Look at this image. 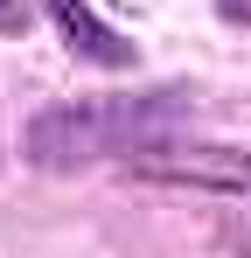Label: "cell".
I'll list each match as a JSON object with an SVG mask.
<instances>
[{
	"instance_id": "obj_1",
	"label": "cell",
	"mask_w": 251,
	"mask_h": 258,
	"mask_svg": "<svg viewBox=\"0 0 251 258\" xmlns=\"http://www.w3.org/2000/svg\"><path fill=\"white\" fill-rule=\"evenodd\" d=\"M174 119H181V91L56 105V112H42L35 126H28V161H35V168H91V161H105V154L154 147Z\"/></svg>"
},
{
	"instance_id": "obj_2",
	"label": "cell",
	"mask_w": 251,
	"mask_h": 258,
	"mask_svg": "<svg viewBox=\"0 0 251 258\" xmlns=\"http://www.w3.org/2000/svg\"><path fill=\"white\" fill-rule=\"evenodd\" d=\"M49 14H56L63 42L77 49L84 63H98V70H133V42H126L112 21H98L84 0H49Z\"/></svg>"
},
{
	"instance_id": "obj_3",
	"label": "cell",
	"mask_w": 251,
	"mask_h": 258,
	"mask_svg": "<svg viewBox=\"0 0 251 258\" xmlns=\"http://www.w3.org/2000/svg\"><path fill=\"white\" fill-rule=\"evenodd\" d=\"M28 28V7L21 0H0V35H21Z\"/></svg>"
},
{
	"instance_id": "obj_4",
	"label": "cell",
	"mask_w": 251,
	"mask_h": 258,
	"mask_svg": "<svg viewBox=\"0 0 251 258\" xmlns=\"http://www.w3.org/2000/svg\"><path fill=\"white\" fill-rule=\"evenodd\" d=\"M216 7H223L230 21H251V0H216Z\"/></svg>"
}]
</instances>
